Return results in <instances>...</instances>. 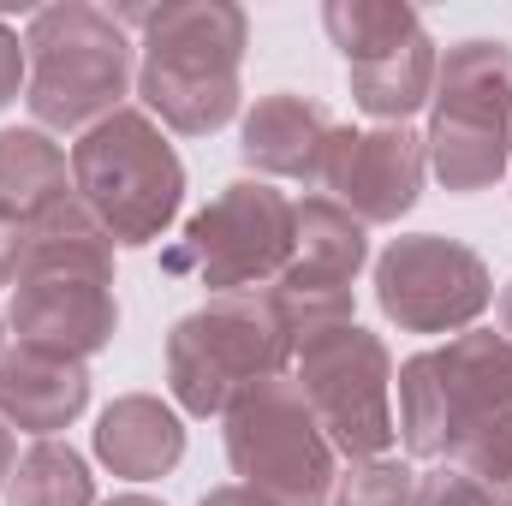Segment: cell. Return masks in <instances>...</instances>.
<instances>
[{"label": "cell", "instance_id": "6da1fadb", "mask_svg": "<svg viewBox=\"0 0 512 506\" xmlns=\"http://www.w3.org/2000/svg\"><path fill=\"white\" fill-rule=\"evenodd\" d=\"M120 24H143L137 96L167 131L203 137L239 114V60H245V12L221 0L197 6H149L114 12Z\"/></svg>", "mask_w": 512, "mask_h": 506}, {"label": "cell", "instance_id": "7a4b0ae2", "mask_svg": "<svg viewBox=\"0 0 512 506\" xmlns=\"http://www.w3.org/2000/svg\"><path fill=\"white\" fill-rule=\"evenodd\" d=\"M24 102L42 126L90 131L108 114H120L131 84V42L126 24L102 6H48L30 18L24 36Z\"/></svg>", "mask_w": 512, "mask_h": 506}, {"label": "cell", "instance_id": "3957f363", "mask_svg": "<svg viewBox=\"0 0 512 506\" xmlns=\"http://www.w3.org/2000/svg\"><path fill=\"white\" fill-rule=\"evenodd\" d=\"M72 191L114 245H155L185 203V167L149 114L120 108L72 143Z\"/></svg>", "mask_w": 512, "mask_h": 506}, {"label": "cell", "instance_id": "277c9868", "mask_svg": "<svg viewBox=\"0 0 512 506\" xmlns=\"http://www.w3.org/2000/svg\"><path fill=\"white\" fill-rule=\"evenodd\" d=\"M292 334L262 292H221L215 304L191 310L167 340V381L191 417H227V405L268 376H286Z\"/></svg>", "mask_w": 512, "mask_h": 506}, {"label": "cell", "instance_id": "5b68a950", "mask_svg": "<svg viewBox=\"0 0 512 506\" xmlns=\"http://www.w3.org/2000/svg\"><path fill=\"white\" fill-rule=\"evenodd\" d=\"M501 405H512V340L471 328L435 352L405 358L393 429L411 459H453V447Z\"/></svg>", "mask_w": 512, "mask_h": 506}, {"label": "cell", "instance_id": "8992f818", "mask_svg": "<svg viewBox=\"0 0 512 506\" xmlns=\"http://www.w3.org/2000/svg\"><path fill=\"white\" fill-rule=\"evenodd\" d=\"M435 126L423 137L447 191H489L512 155V48L459 42L435 60Z\"/></svg>", "mask_w": 512, "mask_h": 506}, {"label": "cell", "instance_id": "52a82bcc", "mask_svg": "<svg viewBox=\"0 0 512 506\" xmlns=\"http://www.w3.org/2000/svg\"><path fill=\"white\" fill-rule=\"evenodd\" d=\"M227 459L274 506L334 501V447L292 376H268L227 405Z\"/></svg>", "mask_w": 512, "mask_h": 506}, {"label": "cell", "instance_id": "ba28073f", "mask_svg": "<svg viewBox=\"0 0 512 506\" xmlns=\"http://www.w3.org/2000/svg\"><path fill=\"white\" fill-rule=\"evenodd\" d=\"M292 262V203L268 179H233L215 203H203L185 233L161 251L173 280H197L215 292H262Z\"/></svg>", "mask_w": 512, "mask_h": 506}, {"label": "cell", "instance_id": "9c48e42d", "mask_svg": "<svg viewBox=\"0 0 512 506\" xmlns=\"http://www.w3.org/2000/svg\"><path fill=\"white\" fill-rule=\"evenodd\" d=\"M298 358V387L328 435L334 453H346L352 465L364 459H387L393 447V364L376 334H364L358 322L310 334L304 346H292Z\"/></svg>", "mask_w": 512, "mask_h": 506}, {"label": "cell", "instance_id": "30bf717a", "mask_svg": "<svg viewBox=\"0 0 512 506\" xmlns=\"http://www.w3.org/2000/svg\"><path fill=\"white\" fill-rule=\"evenodd\" d=\"M328 36L346 54L352 102L376 120L405 126L435 96V42L423 36V18L411 6H346L334 0L322 12Z\"/></svg>", "mask_w": 512, "mask_h": 506}, {"label": "cell", "instance_id": "8fae6325", "mask_svg": "<svg viewBox=\"0 0 512 506\" xmlns=\"http://www.w3.org/2000/svg\"><path fill=\"white\" fill-rule=\"evenodd\" d=\"M489 298H495V280H489L483 256L459 239H441V233L393 239L376 262V304L387 322H399L411 334L465 328L489 310Z\"/></svg>", "mask_w": 512, "mask_h": 506}, {"label": "cell", "instance_id": "7c38bea8", "mask_svg": "<svg viewBox=\"0 0 512 506\" xmlns=\"http://www.w3.org/2000/svg\"><path fill=\"white\" fill-rule=\"evenodd\" d=\"M423 167L429 149L423 137L405 126H382V131H334L328 161H322V191H334V203L352 221H399L417 191H423Z\"/></svg>", "mask_w": 512, "mask_h": 506}, {"label": "cell", "instance_id": "4fadbf2b", "mask_svg": "<svg viewBox=\"0 0 512 506\" xmlns=\"http://www.w3.org/2000/svg\"><path fill=\"white\" fill-rule=\"evenodd\" d=\"M12 328H18V346L60 352V358L84 364L120 328L114 280L72 274V268H24L18 292H12Z\"/></svg>", "mask_w": 512, "mask_h": 506}, {"label": "cell", "instance_id": "5bb4252c", "mask_svg": "<svg viewBox=\"0 0 512 506\" xmlns=\"http://www.w3.org/2000/svg\"><path fill=\"white\" fill-rule=\"evenodd\" d=\"M334 131L340 126H334L328 102L298 96V90H274V96H262L251 114H245V143H239V155L251 161L256 173L322 185V161H328Z\"/></svg>", "mask_w": 512, "mask_h": 506}, {"label": "cell", "instance_id": "9a60e30c", "mask_svg": "<svg viewBox=\"0 0 512 506\" xmlns=\"http://www.w3.org/2000/svg\"><path fill=\"white\" fill-rule=\"evenodd\" d=\"M90 405V370L60 352L18 346L0 358V417L18 423L36 441H54L78 411Z\"/></svg>", "mask_w": 512, "mask_h": 506}, {"label": "cell", "instance_id": "2e32d148", "mask_svg": "<svg viewBox=\"0 0 512 506\" xmlns=\"http://www.w3.org/2000/svg\"><path fill=\"white\" fill-rule=\"evenodd\" d=\"M96 453H102V465H114V477H131V483L167 477L185 459V423L173 405H161L149 393H126L102 411Z\"/></svg>", "mask_w": 512, "mask_h": 506}, {"label": "cell", "instance_id": "e0dca14e", "mask_svg": "<svg viewBox=\"0 0 512 506\" xmlns=\"http://www.w3.org/2000/svg\"><path fill=\"white\" fill-rule=\"evenodd\" d=\"M60 197H72V155L48 131H0V209L36 221Z\"/></svg>", "mask_w": 512, "mask_h": 506}, {"label": "cell", "instance_id": "ac0fdd59", "mask_svg": "<svg viewBox=\"0 0 512 506\" xmlns=\"http://www.w3.org/2000/svg\"><path fill=\"white\" fill-rule=\"evenodd\" d=\"M6 506H96V477L78 447L36 441L6 477Z\"/></svg>", "mask_w": 512, "mask_h": 506}, {"label": "cell", "instance_id": "d6986e66", "mask_svg": "<svg viewBox=\"0 0 512 506\" xmlns=\"http://www.w3.org/2000/svg\"><path fill=\"white\" fill-rule=\"evenodd\" d=\"M459 471L489 495L495 506H512V405H501L495 417H483L459 447H453Z\"/></svg>", "mask_w": 512, "mask_h": 506}, {"label": "cell", "instance_id": "ffe728a7", "mask_svg": "<svg viewBox=\"0 0 512 506\" xmlns=\"http://www.w3.org/2000/svg\"><path fill=\"white\" fill-rule=\"evenodd\" d=\"M417 501V471L399 459H364L340 477L328 506H411Z\"/></svg>", "mask_w": 512, "mask_h": 506}, {"label": "cell", "instance_id": "44dd1931", "mask_svg": "<svg viewBox=\"0 0 512 506\" xmlns=\"http://www.w3.org/2000/svg\"><path fill=\"white\" fill-rule=\"evenodd\" d=\"M411 506H495L459 465H441V471H429V477H417V501Z\"/></svg>", "mask_w": 512, "mask_h": 506}, {"label": "cell", "instance_id": "7402d4cb", "mask_svg": "<svg viewBox=\"0 0 512 506\" xmlns=\"http://www.w3.org/2000/svg\"><path fill=\"white\" fill-rule=\"evenodd\" d=\"M24 256H30V221L0 209V286H12L24 274Z\"/></svg>", "mask_w": 512, "mask_h": 506}, {"label": "cell", "instance_id": "603a6c76", "mask_svg": "<svg viewBox=\"0 0 512 506\" xmlns=\"http://www.w3.org/2000/svg\"><path fill=\"white\" fill-rule=\"evenodd\" d=\"M24 72H30V60H24L18 36L0 24V108H6V102H18V84H24Z\"/></svg>", "mask_w": 512, "mask_h": 506}, {"label": "cell", "instance_id": "cb8c5ba5", "mask_svg": "<svg viewBox=\"0 0 512 506\" xmlns=\"http://www.w3.org/2000/svg\"><path fill=\"white\" fill-rule=\"evenodd\" d=\"M203 506H274V501H262V495H256V489H245V483H227V489L203 495Z\"/></svg>", "mask_w": 512, "mask_h": 506}, {"label": "cell", "instance_id": "d4e9b609", "mask_svg": "<svg viewBox=\"0 0 512 506\" xmlns=\"http://www.w3.org/2000/svg\"><path fill=\"white\" fill-rule=\"evenodd\" d=\"M12 465H18V441H12V429L0 423V489H6V477H12Z\"/></svg>", "mask_w": 512, "mask_h": 506}, {"label": "cell", "instance_id": "484cf974", "mask_svg": "<svg viewBox=\"0 0 512 506\" xmlns=\"http://www.w3.org/2000/svg\"><path fill=\"white\" fill-rule=\"evenodd\" d=\"M102 506H161V501H149V495H114V501H102Z\"/></svg>", "mask_w": 512, "mask_h": 506}, {"label": "cell", "instance_id": "4316f807", "mask_svg": "<svg viewBox=\"0 0 512 506\" xmlns=\"http://www.w3.org/2000/svg\"><path fill=\"white\" fill-rule=\"evenodd\" d=\"M501 328H507V340H512V286L501 292Z\"/></svg>", "mask_w": 512, "mask_h": 506}, {"label": "cell", "instance_id": "83f0119b", "mask_svg": "<svg viewBox=\"0 0 512 506\" xmlns=\"http://www.w3.org/2000/svg\"><path fill=\"white\" fill-rule=\"evenodd\" d=\"M0 358H6V352H0Z\"/></svg>", "mask_w": 512, "mask_h": 506}]
</instances>
